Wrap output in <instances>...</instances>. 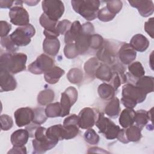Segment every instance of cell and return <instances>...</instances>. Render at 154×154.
Segmentation results:
<instances>
[{"label": "cell", "instance_id": "cell-34", "mask_svg": "<svg viewBox=\"0 0 154 154\" xmlns=\"http://www.w3.org/2000/svg\"><path fill=\"white\" fill-rule=\"evenodd\" d=\"M45 112L48 117H61V107L60 102L49 103L45 108Z\"/></svg>", "mask_w": 154, "mask_h": 154}, {"label": "cell", "instance_id": "cell-23", "mask_svg": "<svg viewBox=\"0 0 154 154\" xmlns=\"http://www.w3.org/2000/svg\"><path fill=\"white\" fill-rule=\"evenodd\" d=\"M129 44L135 51L142 52L148 48L149 41L144 35L141 34H137L132 37Z\"/></svg>", "mask_w": 154, "mask_h": 154}, {"label": "cell", "instance_id": "cell-14", "mask_svg": "<svg viewBox=\"0 0 154 154\" xmlns=\"http://www.w3.org/2000/svg\"><path fill=\"white\" fill-rule=\"evenodd\" d=\"M97 58L107 65H113L116 60V51L108 42L103 43L97 53Z\"/></svg>", "mask_w": 154, "mask_h": 154}, {"label": "cell", "instance_id": "cell-13", "mask_svg": "<svg viewBox=\"0 0 154 154\" xmlns=\"http://www.w3.org/2000/svg\"><path fill=\"white\" fill-rule=\"evenodd\" d=\"M64 129V139L69 140L75 138L79 132V117L76 114H72L67 117L63 125Z\"/></svg>", "mask_w": 154, "mask_h": 154}, {"label": "cell", "instance_id": "cell-43", "mask_svg": "<svg viewBox=\"0 0 154 154\" xmlns=\"http://www.w3.org/2000/svg\"><path fill=\"white\" fill-rule=\"evenodd\" d=\"M64 55L69 59L74 58L77 57L79 54L76 49L75 43L66 44V46L64 48Z\"/></svg>", "mask_w": 154, "mask_h": 154}, {"label": "cell", "instance_id": "cell-31", "mask_svg": "<svg viewBox=\"0 0 154 154\" xmlns=\"http://www.w3.org/2000/svg\"><path fill=\"white\" fill-rule=\"evenodd\" d=\"M153 82L154 79L153 76H143L137 81L135 85L140 88L147 94L152 93L153 91Z\"/></svg>", "mask_w": 154, "mask_h": 154}, {"label": "cell", "instance_id": "cell-19", "mask_svg": "<svg viewBox=\"0 0 154 154\" xmlns=\"http://www.w3.org/2000/svg\"><path fill=\"white\" fill-rule=\"evenodd\" d=\"M130 5L138 9L140 14L144 17L152 15L154 11V5L152 1H128Z\"/></svg>", "mask_w": 154, "mask_h": 154}, {"label": "cell", "instance_id": "cell-2", "mask_svg": "<svg viewBox=\"0 0 154 154\" xmlns=\"http://www.w3.org/2000/svg\"><path fill=\"white\" fill-rule=\"evenodd\" d=\"M122 103L126 108L133 109L137 103L144 101L147 94L138 87L127 84L122 87Z\"/></svg>", "mask_w": 154, "mask_h": 154}, {"label": "cell", "instance_id": "cell-25", "mask_svg": "<svg viewBox=\"0 0 154 154\" xmlns=\"http://www.w3.org/2000/svg\"><path fill=\"white\" fill-rule=\"evenodd\" d=\"M64 73L65 71L63 69L58 66H54L44 73V78L48 83L54 84L58 82Z\"/></svg>", "mask_w": 154, "mask_h": 154}, {"label": "cell", "instance_id": "cell-44", "mask_svg": "<svg viewBox=\"0 0 154 154\" xmlns=\"http://www.w3.org/2000/svg\"><path fill=\"white\" fill-rule=\"evenodd\" d=\"M0 121L1 128L2 131H8L10 129L13 125L11 117L7 114H2L0 117Z\"/></svg>", "mask_w": 154, "mask_h": 154}, {"label": "cell", "instance_id": "cell-17", "mask_svg": "<svg viewBox=\"0 0 154 154\" xmlns=\"http://www.w3.org/2000/svg\"><path fill=\"white\" fill-rule=\"evenodd\" d=\"M39 22L42 26L45 29L43 34L47 38H57L60 35L56 29L58 21H54L50 19L45 13H43L39 19Z\"/></svg>", "mask_w": 154, "mask_h": 154}, {"label": "cell", "instance_id": "cell-24", "mask_svg": "<svg viewBox=\"0 0 154 154\" xmlns=\"http://www.w3.org/2000/svg\"><path fill=\"white\" fill-rule=\"evenodd\" d=\"M46 135L51 140L58 142L60 140L64 139V129L62 125H55L50 126L46 129Z\"/></svg>", "mask_w": 154, "mask_h": 154}, {"label": "cell", "instance_id": "cell-16", "mask_svg": "<svg viewBox=\"0 0 154 154\" xmlns=\"http://www.w3.org/2000/svg\"><path fill=\"white\" fill-rule=\"evenodd\" d=\"M15 122L18 127L28 125L32 122L34 117V111L31 108H20L14 112Z\"/></svg>", "mask_w": 154, "mask_h": 154}, {"label": "cell", "instance_id": "cell-1", "mask_svg": "<svg viewBox=\"0 0 154 154\" xmlns=\"http://www.w3.org/2000/svg\"><path fill=\"white\" fill-rule=\"evenodd\" d=\"M27 56L23 53L5 52L1 55L0 68L11 74H16L25 70Z\"/></svg>", "mask_w": 154, "mask_h": 154}, {"label": "cell", "instance_id": "cell-8", "mask_svg": "<svg viewBox=\"0 0 154 154\" xmlns=\"http://www.w3.org/2000/svg\"><path fill=\"white\" fill-rule=\"evenodd\" d=\"M42 6L43 13L54 21H58L64 12V4L60 0H44Z\"/></svg>", "mask_w": 154, "mask_h": 154}, {"label": "cell", "instance_id": "cell-4", "mask_svg": "<svg viewBox=\"0 0 154 154\" xmlns=\"http://www.w3.org/2000/svg\"><path fill=\"white\" fill-rule=\"evenodd\" d=\"M46 128L38 126L35 131L34 140H32L33 153H43L47 150L54 148L58 143L55 141L49 140L46 135Z\"/></svg>", "mask_w": 154, "mask_h": 154}, {"label": "cell", "instance_id": "cell-18", "mask_svg": "<svg viewBox=\"0 0 154 154\" xmlns=\"http://www.w3.org/2000/svg\"><path fill=\"white\" fill-rule=\"evenodd\" d=\"M17 87V82L11 73L0 68V90L1 92L13 91Z\"/></svg>", "mask_w": 154, "mask_h": 154}, {"label": "cell", "instance_id": "cell-28", "mask_svg": "<svg viewBox=\"0 0 154 154\" xmlns=\"http://www.w3.org/2000/svg\"><path fill=\"white\" fill-rule=\"evenodd\" d=\"M120 109V100L117 97H116L109 100V101L106 105L104 111L105 113L109 117L115 119L119 116Z\"/></svg>", "mask_w": 154, "mask_h": 154}, {"label": "cell", "instance_id": "cell-32", "mask_svg": "<svg viewBox=\"0 0 154 154\" xmlns=\"http://www.w3.org/2000/svg\"><path fill=\"white\" fill-rule=\"evenodd\" d=\"M97 92L100 98L108 100L114 97L116 90L111 85L106 83H102L99 85Z\"/></svg>", "mask_w": 154, "mask_h": 154}, {"label": "cell", "instance_id": "cell-47", "mask_svg": "<svg viewBox=\"0 0 154 154\" xmlns=\"http://www.w3.org/2000/svg\"><path fill=\"white\" fill-rule=\"evenodd\" d=\"M11 29V25L6 21L1 20L0 22V36L4 37L7 36L8 32Z\"/></svg>", "mask_w": 154, "mask_h": 154}, {"label": "cell", "instance_id": "cell-39", "mask_svg": "<svg viewBox=\"0 0 154 154\" xmlns=\"http://www.w3.org/2000/svg\"><path fill=\"white\" fill-rule=\"evenodd\" d=\"M84 138L86 142L91 145L97 144L99 141V136L91 128L88 129L84 133Z\"/></svg>", "mask_w": 154, "mask_h": 154}, {"label": "cell", "instance_id": "cell-50", "mask_svg": "<svg viewBox=\"0 0 154 154\" xmlns=\"http://www.w3.org/2000/svg\"><path fill=\"white\" fill-rule=\"evenodd\" d=\"M14 2L13 1H0V7L1 8H10L12 5L13 4Z\"/></svg>", "mask_w": 154, "mask_h": 154}, {"label": "cell", "instance_id": "cell-51", "mask_svg": "<svg viewBox=\"0 0 154 154\" xmlns=\"http://www.w3.org/2000/svg\"><path fill=\"white\" fill-rule=\"evenodd\" d=\"M40 1H23L24 3H26L29 6H32V5H35L37 3L39 2Z\"/></svg>", "mask_w": 154, "mask_h": 154}, {"label": "cell", "instance_id": "cell-37", "mask_svg": "<svg viewBox=\"0 0 154 154\" xmlns=\"http://www.w3.org/2000/svg\"><path fill=\"white\" fill-rule=\"evenodd\" d=\"M67 78L70 83L78 84L82 82L83 79V73L81 69L78 68H72L69 71Z\"/></svg>", "mask_w": 154, "mask_h": 154}, {"label": "cell", "instance_id": "cell-7", "mask_svg": "<svg viewBox=\"0 0 154 154\" xmlns=\"http://www.w3.org/2000/svg\"><path fill=\"white\" fill-rule=\"evenodd\" d=\"M35 30L30 23L17 28L9 36L17 46H25L31 42V38L34 35Z\"/></svg>", "mask_w": 154, "mask_h": 154}, {"label": "cell", "instance_id": "cell-41", "mask_svg": "<svg viewBox=\"0 0 154 154\" xmlns=\"http://www.w3.org/2000/svg\"><path fill=\"white\" fill-rule=\"evenodd\" d=\"M116 15L111 13L106 7H103L102 8L99 10L97 14V17L98 19L102 22H108L112 20Z\"/></svg>", "mask_w": 154, "mask_h": 154}, {"label": "cell", "instance_id": "cell-3", "mask_svg": "<svg viewBox=\"0 0 154 154\" xmlns=\"http://www.w3.org/2000/svg\"><path fill=\"white\" fill-rule=\"evenodd\" d=\"M71 4L75 12L90 21L96 18L100 2L98 0H73Z\"/></svg>", "mask_w": 154, "mask_h": 154}, {"label": "cell", "instance_id": "cell-45", "mask_svg": "<svg viewBox=\"0 0 154 154\" xmlns=\"http://www.w3.org/2000/svg\"><path fill=\"white\" fill-rule=\"evenodd\" d=\"M103 43V37L97 34H94L91 36L90 48L93 49H100Z\"/></svg>", "mask_w": 154, "mask_h": 154}, {"label": "cell", "instance_id": "cell-12", "mask_svg": "<svg viewBox=\"0 0 154 154\" xmlns=\"http://www.w3.org/2000/svg\"><path fill=\"white\" fill-rule=\"evenodd\" d=\"M141 137V129L137 125H132L125 129H120L117 138L120 142L126 144L130 141H138Z\"/></svg>", "mask_w": 154, "mask_h": 154}, {"label": "cell", "instance_id": "cell-33", "mask_svg": "<svg viewBox=\"0 0 154 154\" xmlns=\"http://www.w3.org/2000/svg\"><path fill=\"white\" fill-rule=\"evenodd\" d=\"M55 93L51 89H45L39 93L37 96V102L42 105L50 103L54 100Z\"/></svg>", "mask_w": 154, "mask_h": 154}, {"label": "cell", "instance_id": "cell-29", "mask_svg": "<svg viewBox=\"0 0 154 154\" xmlns=\"http://www.w3.org/2000/svg\"><path fill=\"white\" fill-rule=\"evenodd\" d=\"M82 25L78 20L72 23L70 28L64 34V42L66 44L75 43L78 35L81 32Z\"/></svg>", "mask_w": 154, "mask_h": 154}, {"label": "cell", "instance_id": "cell-15", "mask_svg": "<svg viewBox=\"0 0 154 154\" xmlns=\"http://www.w3.org/2000/svg\"><path fill=\"white\" fill-rule=\"evenodd\" d=\"M79 127L83 129L91 128L96 121L95 111L91 108L86 107L81 110L78 114Z\"/></svg>", "mask_w": 154, "mask_h": 154}, {"label": "cell", "instance_id": "cell-46", "mask_svg": "<svg viewBox=\"0 0 154 154\" xmlns=\"http://www.w3.org/2000/svg\"><path fill=\"white\" fill-rule=\"evenodd\" d=\"M72 23L70 21L64 19L58 22L56 26V29L57 32L60 34H65L66 32L70 28Z\"/></svg>", "mask_w": 154, "mask_h": 154}, {"label": "cell", "instance_id": "cell-22", "mask_svg": "<svg viewBox=\"0 0 154 154\" xmlns=\"http://www.w3.org/2000/svg\"><path fill=\"white\" fill-rule=\"evenodd\" d=\"M29 137V133L26 129H18L12 133L11 143L14 146H23L28 142Z\"/></svg>", "mask_w": 154, "mask_h": 154}, {"label": "cell", "instance_id": "cell-10", "mask_svg": "<svg viewBox=\"0 0 154 154\" xmlns=\"http://www.w3.org/2000/svg\"><path fill=\"white\" fill-rule=\"evenodd\" d=\"M78 91L73 87H69L61 93L60 105L61 107V117L68 116L72 106L78 99Z\"/></svg>", "mask_w": 154, "mask_h": 154}, {"label": "cell", "instance_id": "cell-20", "mask_svg": "<svg viewBox=\"0 0 154 154\" xmlns=\"http://www.w3.org/2000/svg\"><path fill=\"white\" fill-rule=\"evenodd\" d=\"M120 61L124 64H129L136 58L137 52L129 43H124L118 51Z\"/></svg>", "mask_w": 154, "mask_h": 154}, {"label": "cell", "instance_id": "cell-6", "mask_svg": "<svg viewBox=\"0 0 154 154\" xmlns=\"http://www.w3.org/2000/svg\"><path fill=\"white\" fill-rule=\"evenodd\" d=\"M96 126L99 129V132L103 134L107 140L117 138L120 130V127L116 125L109 119L105 117L102 112L98 114L97 119L95 122Z\"/></svg>", "mask_w": 154, "mask_h": 154}, {"label": "cell", "instance_id": "cell-48", "mask_svg": "<svg viewBox=\"0 0 154 154\" xmlns=\"http://www.w3.org/2000/svg\"><path fill=\"white\" fill-rule=\"evenodd\" d=\"M153 17H151L144 23V30L152 38H153Z\"/></svg>", "mask_w": 154, "mask_h": 154}, {"label": "cell", "instance_id": "cell-27", "mask_svg": "<svg viewBox=\"0 0 154 154\" xmlns=\"http://www.w3.org/2000/svg\"><path fill=\"white\" fill-rule=\"evenodd\" d=\"M135 111L132 108L124 109L119 116V122L121 126L123 128H126L134 123Z\"/></svg>", "mask_w": 154, "mask_h": 154}, {"label": "cell", "instance_id": "cell-5", "mask_svg": "<svg viewBox=\"0 0 154 154\" xmlns=\"http://www.w3.org/2000/svg\"><path fill=\"white\" fill-rule=\"evenodd\" d=\"M94 33V28L90 22L84 23L82 25L81 32L75 42L78 54H84L88 51L90 48L91 36Z\"/></svg>", "mask_w": 154, "mask_h": 154}, {"label": "cell", "instance_id": "cell-40", "mask_svg": "<svg viewBox=\"0 0 154 154\" xmlns=\"http://www.w3.org/2000/svg\"><path fill=\"white\" fill-rule=\"evenodd\" d=\"M1 45L5 48V49L10 53H14L18 50V46L14 45V43L11 40L10 36H6L1 38Z\"/></svg>", "mask_w": 154, "mask_h": 154}, {"label": "cell", "instance_id": "cell-49", "mask_svg": "<svg viewBox=\"0 0 154 154\" xmlns=\"http://www.w3.org/2000/svg\"><path fill=\"white\" fill-rule=\"evenodd\" d=\"M8 153H26V148L25 146H14L8 152Z\"/></svg>", "mask_w": 154, "mask_h": 154}, {"label": "cell", "instance_id": "cell-38", "mask_svg": "<svg viewBox=\"0 0 154 154\" xmlns=\"http://www.w3.org/2000/svg\"><path fill=\"white\" fill-rule=\"evenodd\" d=\"M34 111V117L32 120V122L37 124L42 125L46 122L47 120V116L45 112V109L42 107L35 108L33 109Z\"/></svg>", "mask_w": 154, "mask_h": 154}, {"label": "cell", "instance_id": "cell-30", "mask_svg": "<svg viewBox=\"0 0 154 154\" xmlns=\"http://www.w3.org/2000/svg\"><path fill=\"white\" fill-rule=\"evenodd\" d=\"M112 75V72L111 67L103 63L99 64L94 73L95 77L106 82H109L111 79Z\"/></svg>", "mask_w": 154, "mask_h": 154}, {"label": "cell", "instance_id": "cell-9", "mask_svg": "<svg viewBox=\"0 0 154 154\" xmlns=\"http://www.w3.org/2000/svg\"><path fill=\"white\" fill-rule=\"evenodd\" d=\"M54 60L48 55L42 54L28 66V70L32 74L40 75L54 66Z\"/></svg>", "mask_w": 154, "mask_h": 154}, {"label": "cell", "instance_id": "cell-11", "mask_svg": "<svg viewBox=\"0 0 154 154\" xmlns=\"http://www.w3.org/2000/svg\"><path fill=\"white\" fill-rule=\"evenodd\" d=\"M9 17L10 22L15 25L25 26L29 22V14L22 5H16L11 8L9 11Z\"/></svg>", "mask_w": 154, "mask_h": 154}, {"label": "cell", "instance_id": "cell-36", "mask_svg": "<svg viewBox=\"0 0 154 154\" xmlns=\"http://www.w3.org/2000/svg\"><path fill=\"white\" fill-rule=\"evenodd\" d=\"M99 60L96 57H92L88 60L84 64V70L89 76L94 77L97 67L99 65Z\"/></svg>", "mask_w": 154, "mask_h": 154}, {"label": "cell", "instance_id": "cell-42", "mask_svg": "<svg viewBox=\"0 0 154 154\" xmlns=\"http://www.w3.org/2000/svg\"><path fill=\"white\" fill-rule=\"evenodd\" d=\"M106 8L112 14L116 15L122 9L123 3L121 1H106Z\"/></svg>", "mask_w": 154, "mask_h": 154}, {"label": "cell", "instance_id": "cell-26", "mask_svg": "<svg viewBox=\"0 0 154 154\" xmlns=\"http://www.w3.org/2000/svg\"><path fill=\"white\" fill-rule=\"evenodd\" d=\"M152 108L149 111H146L144 109H140L135 111L134 122H135L136 125L138 126L141 129H142L144 126L147 125L148 122L152 120Z\"/></svg>", "mask_w": 154, "mask_h": 154}, {"label": "cell", "instance_id": "cell-21", "mask_svg": "<svg viewBox=\"0 0 154 154\" xmlns=\"http://www.w3.org/2000/svg\"><path fill=\"white\" fill-rule=\"evenodd\" d=\"M60 48V40L57 38H47L44 40L43 43V51L51 55L55 56L59 52Z\"/></svg>", "mask_w": 154, "mask_h": 154}, {"label": "cell", "instance_id": "cell-35", "mask_svg": "<svg viewBox=\"0 0 154 154\" xmlns=\"http://www.w3.org/2000/svg\"><path fill=\"white\" fill-rule=\"evenodd\" d=\"M128 70L130 73L137 78L143 76L145 74V70L141 63L140 61H135L131 63L128 66Z\"/></svg>", "mask_w": 154, "mask_h": 154}]
</instances>
